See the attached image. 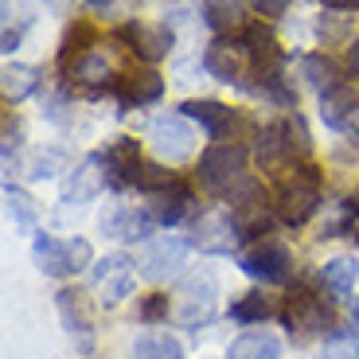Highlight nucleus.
Here are the masks:
<instances>
[{"mask_svg":"<svg viewBox=\"0 0 359 359\" xmlns=\"http://www.w3.org/2000/svg\"><path fill=\"white\" fill-rule=\"evenodd\" d=\"M320 207V168L309 161L285 168V176L273 188V211L285 226H305Z\"/></svg>","mask_w":359,"mask_h":359,"instance_id":"obj_1","label":"nucleus"},{"mask_svg":"<svg viewBox=\"0 0 359 359\" xmlns=\"http://www.w3.org/2000/svg\"><path fill=\"white\" fill-rule=\"evenodd\" d=\"M246 149L238 141H215L199 156V184H203L211 196L231 199L234 191L246 184Z\"/></svg>","mask_w":359,"mask_h":359,"instance_id":"obj_2","label":"nucleus"},{"mask_svg":"<svg viewBox=\"0 0 359 359\" xmlns=\"http://www.w3.org/2000/svg\"><path fill=\"white\" fill-rule=\"evenodd\" d=\"M32 254H36L47 278H74L94 262V250H90L86 238H55V234H36Z\"/></svg>","mask_w":359,"mask_h":359,"instance_id":"obj_3","label":"nucleus"},{"mask_svg":"<svg viewBox=\"0 0 359 359\" xmlns=\"http://www.w3.org/2000/svg\"><path fill=\"white\" fill-rule=\"evenodd\" d=\"M273 215H278L273 203H266V191L254 180H246L243 188L231 196V223L238 231V243H258L262 234H269Z\"/></svg>","mask_w":359,"mask_h":359,"instance_id":"obj_4","label":"nucleus"},{"mask_svg":"<svg viewBox=\"0 0 359 359\" xmlns=\"http://www.w3.org/2000/svg\"><path fill=\"white\" fill-rule=\"evenodd\" d=\"M243 273L250 281H258V285H285L289 273H293V254H289V246L273 243V238H262V243H254L250 250L243 254Z\"/></svg>","mask_w":359,"mask_h":359,"instance_id":"obj_5","label":"nucleus"},{"mask_svg":"<svg viewBox=\"0 0 359 359\" xmlns=\"http://www.w3.org/2000/svg\"><path fill=\"white\" fill-rule=\"evenodd\" d=\"M281 320H285V328L297 336H316V332H328V328H332V309L324 305L316 293H309V289H293V293L285 297Z\"/></svg>","mask_w":359,"mask_h":359,"instance_id":"obj_6","label":"nucleus"},{"mask_svg":"<svg viewBox=\"0 0 359 359\" xmlns=\"http://www.w3.org/2000/svg\"><path fill=\"white\" fill-rule=\"evenodd\" d=\"M215 293H219V281L211 269H203V273H196V278L184 281V289H180V313L176 320L188 328V332H196L199 324L211 320V313H215Z\"/></svg>","mask_w":359,"mask_h":359,"instance_id":"obj_7","label":"nucleus"},{"mask_svg":"<svg viewBox=\"0 0 359 359\" xmlns=\"http://www.w3.org/2000/svg\"><path fill=\"white\" fill-rule=\"evenodd\" d=\"M246 67H254V63H250V51H246L243 36H238V39L219 36L215 43H207V51H203V71L211 74V79L226 82V86H231V82H234V86H243Z\"/></svg>","mask_w":359,"mask_h":359,"instance_id":"obj_8","label":"nucleus"},{"mask_svg":"<svg viewBox=\"0 0 359 359\" xmlns=\"http://www.w3.org/2000/svg\"><path fill=\"white\" fill-rule=\"evenodd\" d=\"M133 258H126V254H106L102 262H94V289H98V301L106 309L121 305L133 293Z\"/></svg>","mask_w":359,"mask_h":359,"instance_id":"obj_9","label":"nucleus"},{"mask_svg":"<svg viewBox=\"0 0 359 359\" xmlns=\"http://www.w3.org/2000/svg\"><path fill=\"white\" fill-rule=\"evenodd\" d=\"M254 156H258V164L266 172L301 164V156H297V149H293V137H289V121H273V126L262 129V133L254 137Z\"/></svg>","mask_w":359,"mask_h":359,"instance_id":"obj_10","label":"nucleus"},{"mask_svg":"<svg viewBox=\"0 0 359 359\" xmlns=\"http://www.w3.org/2000/svg\"><path fill=\"white\" fill-rule=\"evenodd\" d=\"M191 207H196V191H191L188 184L172 180L168 188H161V191L149 196L144 211L156 219V226H176V223H184V219L191 215Z\"/></svg>","mask_w":359,"mask_h":359,"instance_id":"obj_11","label":"nucleus"},{"mask_svg":"<svg viewBox=\"0 0 359 359\" xmlns=\"http://www.w3.org/2000/svg\"><path fill=\"white\" fill-rule=\"evenodd\" d=\"M55 305H59L63 328H67V336L74 340V348H79L82 355H90V351H94V320H90V313H86L82 293H74V289H59V293H55Z\"/></svg>","mask_w":359,"mask_h":359,"instance_id":"obj_12","label":"nucleus"},{"mask_svg":"<svg viewBox=\"0 0 359 359\" xmlns=\"http://www.w3.org/2000/svg\"><path fill=\"white\" fill-rule=\"evenodd\" d=\"M153 149H156V153H161L168 164L188 161L191 149H196V137H191L188 126H184V114L156 117V121H153Z\"/></svg>","mask_w":359,"mask_h":359,"instance_id":"obj_13","label":"nucleus"},{"mask_svg":"<svg viewBox=\"0 0 359 359\" xmlns=\"http://www.w3.org/2000/svg\"><path fill=\"white\" fill-rule=\"evenodd\" d=\"M234 243H238V231H234L231 215H199L196 226H191L188 246H196L199 254H231Z\"/></svg>","mask_w":359,"mask_h":359,"instance_id":"obj_14","label":"nucleus"},{"mask_svg":"<svg viewBox=\"0 0 359 359\" xmlns=\"http://www.w3.org/2000/svg\"><path fill=\"white\" fill-rule=\"evenodd\" d=\"M117 39L129 43V51H137V59H144V63H161L172 47V32L156 24H121Z\"/></svg>","mask_w":359,"mask_h":359,"instance_id":"obj_15","label":"nucleus"},{"mask_svg":"<svg viewBox=\"0 0 359 359\" xmlns=\"http://www.w3.org/2000/svg\"><path fill=\"white\" fill-rule=\"evenodd\" d=\"M114 94H117V106L121 109L153 106V102H161V94H164V79L156 71H129V74L117 79Z\"/></svg>","mask_w":359,"mask_h":359,"instance_id":"obj_16","label":"nucleus"},{"mask_svg":"<svg viewBox=\"0 0 359 359\" xmlns=\"http://www.w3.org/2000/svg\"><path fill=\"white\" fill-rule=\"evenodd\" d=\"M102 161L109 172V188H129L137 164H141V144H137V137H114L102 149Z\"/></svg>","mask_w":359,"mask_h":359,"instance_id":"obj_17","label":"nucleus"},{"mask_svg":"<svg viewBox=\"0 0 359 359\" xmlns=\"http://www.w3.org/2000/svg\"><path fill=\"white\" fill-rule=\"evenodd\" d=\"M180 114L191 117V121H199V126L215 137V141H226V137H231V129L238 126V114H234L231 106H223V102H211V98L184 102V106H180Z\"/></svg>","mask_w":359,"mask_h":359,"instance_id":"obj_18","label":"nucleus"},{"mask_svg":"<svg viewBox=\"0 0 359 359\" xmlns=\"http://www.w3.org/2000/svg\"><path fill=\"white\" fill-rule=\"evenodd\" d=\"M184 254H188V243H180V238H156V243H149V250H144V273L153 281H164V278H176L180 266H184Z\"/></svg>","mask_w":359,"mask_h":359,"instance_id":"obj_19","label":"nucleus"},{"mask_svg":"<svg viewBox=\"0 0 359 359\" xmlns=\"http://www.w3.org/2000/svg\"><path fill=\"white\" fill-rule=\"evenodd\" d=\"M109 184V172H106V161H102V153L86 156V161L74 168V176L67 180V199H74V203H90V199L98 196L102 188Z\"/></svg>","mask_w":359,"mask_h":359,"instance_id":"obj_20","label":"nucleus"},{"mask_svg":"<svg viewBox=\"0 0 359 359\" xmlns=\"http://www.w3.org/2000/svg\"><path fill=\"white\" fill-rule=\"evenodd\" d=\"M156 219L149 211H129V207H114L109 215H102V231L114 234V238H126V243H144L153 234Z\"/></svg>","mask_w":359,"mask_h":359,"instance_id":"obj_21","label":"nucleus"},{"mask_svg":"<svg viewBox=\"0 0 359 359\" xmlns=\"http://www.w3.org/2000/svg\"><path fill=\"white\" fill-rule=\"evenodd\" d=\"M355 114H359V102H355V90L348 82H340L328 94H320V121L328 129H348V121Z\"/></svg>","mask_w":359,"mask_h":359,"instance_id":"obj_22","label":"nucleus"},{"mask_svg":"<svg viewBox=\"0 0 359 359\" xmlns=\"http://www.w3.org/2000/svg\"><path fill=\"white\" fill-rule=\"evenodd\" d=\"M238 36H243L246 51H250V63L258 67V74H262V71H273V67L281 63L278 39H273V32H269L266 24H246Z\"/></svg>","mask_w":359,"mask_h":359,"instance_id":"obj_23","label":"nucleus"},{"mask_svg":"<svg viewBox=\"0 0 359 359\" xmlns=\"http://www.w3.org/2000/svg\"><path fill=\"white\" fill-rule=\"evenodd\" d=\"M67 74H71L74 82H82V86H90V94H94V98L117 86V79L109 82V59L102 51H90L86 59H79V63H74Z\"/></svg>","mask_w":359,"mask_h":359,"instance_id":"obj_24","label":"nucleus"},{"mask_svg":"<svg viewBox=\"0 0 359 359\" xmlns=\"http://www.w3.org/2000/svg\"><path fill=\"white\" fill-rule=\"evenodd\" d=\"M226 359H281V344L273 332L254 328V332H243L226 348Z\"/></svg>","mask_w":359,"mask_h":359,"instance_id":"obj_25","label":"nucleus"},{"mask_svg":"<svg viewBox=\"0 0 359 359\" xmlns=\"http://www.w3.org/2000/svg\"><path fill=\"white\" fill-rule=\"evenodd\" d=\"M203 24L215 32V36H234L243 32V0H203Z\"/></svg>","mask_w":359,"mask_h":359,"instance_id":"obj_26","label":"nucleus"},{"mask_svg":"<svg viewBox=\"0 0 359 359\" xmlns=\"http://www.w3.org/2000/svg\"><path fill=\"white\" fill-rule=\"evenodd\" d=\"M90 51H94V27H90V20H74L63 36V47H59V71L67 74L79 59H86Z\"/></svg>","mask_w":359,"mask_h":359,"instance_id":"obj_27","label":"nucleus"},{"mask_svg":"<svg viewBox=\"0 0 359 359\" xmlns=\"http://www.w3.org/2000/svg\"><path fill=\"white\" fill-rule=\"evenodd\" d=\"M355 278H359V262L348 258V254L320 266V285L328 289L332 297H348L351 289H355Z\"/></svg>","mask_w":359,"mask_h":359,"instance_id":"obj_28","label":"nucleus"},{"mask_svg":"<svg viewBox=\"0 0 359 359\" xmlns=\"http://www.w3.org/2000/svg\"><path fill=\"white\" fill-rule=\"evenodd\" d=\"M301 79L316 90V94H328L332 86H340V67L328 59V55H305L301 59Z\"/></svg>","mask_w":359,"mask_h":359,"instance_id":"obj_29","label":"nucleus"},{"mask_svg":"<svg viewBox=\"0 0 359 359\" xmlns=\"http://www.w3.org/2000/svg\"><path fill=\"white\" fill-rule=\"evenodd\" d=\"M133 359H184V348L168 332H141L133 340Z\"/></svg>","mask_w":359,"mask_h":359,"instance_id":"obj_30","label":"nucleus"},{"mask_svg":"<svg viewBox=\"0 0 359 359\" xmlns=\"http://www.w3.org/2000/svg\"><path fill=\"white\" fill-rule=\"evenodd\" d=\"M39 86V71L36 67H20V63H8L4 74H0V90H4V102H20L27 98L32 90Z\"/></svg>","mask_w":359,"mask_h":359,"instance_id":"obj_31","label":"nucleus"},{"mask_svg":"<svg viewBox=\"0 0 359 359\" xmlns=\"http://www.w3.org/2000/svg\"><path fill=\"white\" fill-rule=\"evenodd\" d=\"M266 316H273V301L266 293H243L231 305V320L234 324H262Z\"/></svg>","mask_w":359,"mask_h":359,"instance_id":"obj_32","label":"nucleus"},{"mask_svg":"<svg viewBox=\"0 0 359 359\" xmlns=\"http://www.w3.org/2000/svg\"><path fill=\"white\" fill-rule=\"evenodd\" d=\"M355 219H359V199H340L332 207V215L324 219L320 238H344V234H355Z\"/></svg>","mask_w":359,"mask_h":359,"instance_id":"obj_33","label":"nucleus"},{"mask_svg":"<svg viewBox=\"0 0 359 359\" xmlns=\"http://www.w3.org/2000/svg\"><path fill=\"white\" fill-rule=\"evenodd\" d=\"M258 79H262V86H258V90L266 94L269 102H273V106H281V109H297V90L285 82V74H281L278 67H273V71H262Z\"/></svg>","mask_w":359,"mask_h":359,"instance_id":"obj_34","label":"nucleus"},{"mask_svg":"<svg viewBox=\"0 0 359 359\" xmlns=\"http://www.w3.org/2000/svg\"><path fill=\"white\" fill-rule=\"evenodd\" d=\"M4 203H8V215H12V223L20 226L24 234H32L36 231V203H32V196H24L20 188H4Z\"/></svg>","mask_w":359,"mask_h":359,"instance_id":"obj_35","label":"nucleus"},{"mask_svg":"<svg viewBox=\"0 0 359 359\" xmlns=\"http://www.w3.org/2000/svg\"><path fill=\"white\" fill-rule=\"evenodd\" d=\"M324 359H359V332L332 328L324 336Z\"/></svg>","mask_w":359,"mask_h":359,"instance_id":"obj_36","label":"nucleus"},{"mask_svg":"<svg viewBox=\"0 0 359 359\" xmlns=\"http://www.w3.org/2000/svg\"><path fill=\"white\" fill-rule=\"evenodd\" d=\"M172 180H176V176H172V172H164L161 164H144L141 161V164H137V172H133V184H129V188H141L144 196H153V191L168 188Z\"/></svg>","mask_w":359,"mask_h":359,"instance_id":"obj_37","label":"nucleus"},{"mask_svg":"<svg viewBox=\"0 0 359 359\" xmlns=\"http://www.w3.org/2000/svg\"><path fill=\"white\" fill-rule=\"evenodd\" d=\"M137 316H141V324H161L168 320V293H149L141 301V309H137Z\"/></svg>","mask_w":359,"mask_h":359,"instance_id":"obj_38","label":"nucleus"},{"mask_svg":"<svg viewBox=\"0 0 359 359\" xmlns=\"http://www.w3.org/2000/svg\"><path fill=\"white\" fill-rule=\"evenodd\" d=\"M250 8L258 12V16L273 20V16H285V8H289V0H250Z\"/></svg>","mask_w":359,"mask_h":359,"instance_id":"obj_39","label":"nucleus"},{"mask_svg":"<svg viewBox=\"0 0 359 359\" xmlns=\"http://www.w3.org/2000/svg\"><path fill=\"white\" fill-rule=\"evenodd\" d=\"M0 43H4V55H12L20 47V32L16 27H4V39H0Z\"/></svg>","mask_w":359,"mask_h":359,"instance_id":"obj_40","label":"nucleus"},{"mask_svg":"<svg viewBox=\"0 0 359 359\" xmlns=\"http://www.w3.org/2000/svg\"><path fill=\"white\" fill-rule=\"evenodd\" d=\"M348 71L359 74V36L351 39V47H348Z\"/></svg>","mask_w":359,"mask_h":359,"instance_id":"obj_41","label":"nucleus"},{"mask_svg":"<svg viewBox=\"0 0 359 359\" xmlns=\"http://www.w3.org/2000/svg\"><path fill=\"white\" fill-rule=\"evenodd\" d=\"M324 4L336 12H359V0H324Z\"/></svg>","mask_w":359,"mask_h":359,"instance_id":"obj_42","label":"nucleus"},{"mask_svg":"<svg viewBox=\"0 0 359 359\" xmlns=\"http://www.w3.org/2000/svg\"><path fill=\"white\" fill-rule=\"evenodd\" d=\"M351 316H355V328H359V297L351 301Z\"/></svg>","mask_w":359,"mask_h":359,"instance_id":"obj_43","label":"nucleus"}]
</instances>
